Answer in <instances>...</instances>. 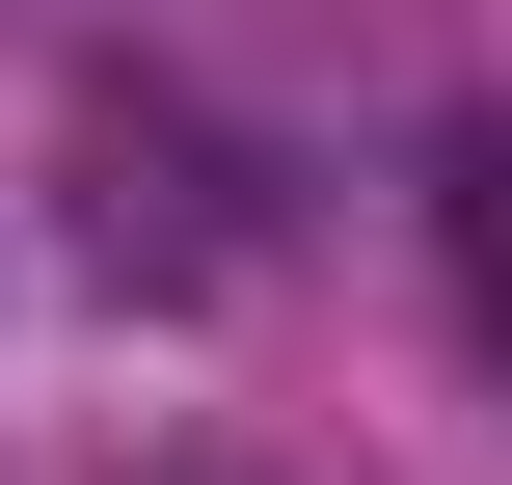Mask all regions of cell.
<instances>
[{
    "label": "cell",
    "instance_id": "cell-1",
    "mask_svg": "<svg viewBox=\"0 0 512 485\" xmlns=\"http://www.w3.org/2000/svg\"><path fill=\"white\" fill-rule=\"evenodd\" d=\"M432 270H459V324L512 351V108H459V135H432Z\"/></svg>",
    "mask_w": 512,
    "mask_h": 485
}]
</instances>
